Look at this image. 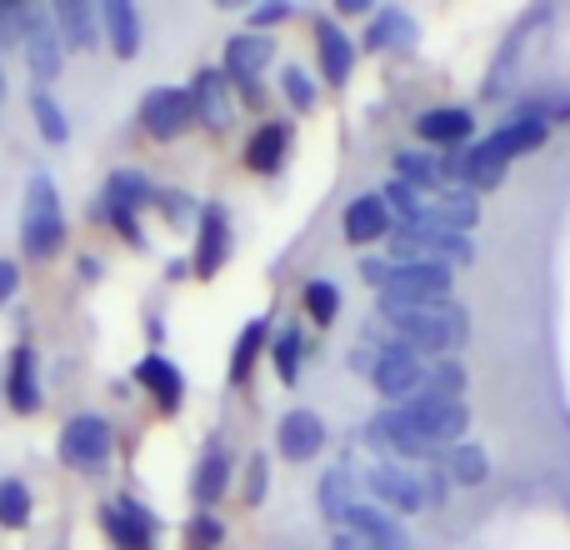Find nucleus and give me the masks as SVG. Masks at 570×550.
<instances>
[{"mask_svg":"<svg viewBox=\"0 0 570 550\" xmlns=\"http://www.w3.org/2000/svg\"><path fill=\"white\" fill-rule=\"evenodd\" d=\"M381 321L391 325V341L415 355H445L471 341V311L455 301L425 305V311H395V315H381Z\"/></svg>","mask_w":570,"mask_h":550,"instance_id":"1","label":"nucleus"},{"mask_svg":"<svg viewBox=\"0 0 570 550\" xmlns=\"http://www.w3.org/2000/svg\"><path fill=\"white\" fill-rule=\"evenodd\" d=\"M66 210H60V190L46 170L26 180V206H20V246H26L30 261H50L66 251Z\"/></svg>","mask_w":570,"mask_h":550,"instance_id":"2","label":"nucleus"},{"mask_svg":"<svg viewBox=\"0 0 570 550\" xmlns=\"http://www.w3.org/2000/svg\"><path fill=\"white\" fill-rule=\"evenodd\" d=\"M455 271L441 261H421V266H395L385 291L375 295V311L395 315V311H425V305H445L451 301Z\"/></svg>","mask_w":570,"mask_h":550,"instance_id":"3","label":"nucleus"},{"mask_svg":"<svg viewBox=\"0 0 570 550\" xmlns=\"http://www.w3.org/2000/svg\"><path fill=\"white\" fill-rule=\"evenodd\" d=\"M116 455V425L96 411H80L60 425V465L80 475H100Z\"/></svg>","mask_w":570,"mask_h":550,"instance_id":"4","label":"nucleus"},{"mask_svg":"<svg viewBox=\"0 0 570 550\" xmlns=\"http://www.w3.org/2000/svg\"><path fill=\"white\" fill-rule=\"evenodd\" d=\"M156 206V186H150L140 170H116L100 190V216L116 226V236H126L136 251H146V226H140V210Z\"/></svg>","mask_w":570,"mask_h":550,"instance_id":"5","label":"nucleus"},{"mask_svg":"<svg viewBox=\"0 0 570 550\" xmlns=\"http://www.w3.org/2000/svg\"><path fill=\"white\" fill-rule=\"evenodd\" d=\"M395 411H401L431 445H441V451L461 445L465 431H471V411H465V401H445V395H435V391L411 395V401H401Z\"/></svg>","mask_w":570,"mask_h":550,"instance_id":"6","label":"nucleus"},{"mask_svg":"<svg viewBox=\"0 0 570 550\" xmlns=\"http://www.w3.org/2000/svg\"><path fill=\"white\" fill-rule=\"evenodd\" d=\"M20 50H26V66H30V76H36V90L60 80V70H66V46H60V30H56V20H50V10L26 6V16H20Z\"/></svg>","mask_w":570,"mask_h":550,"instance_id":"7","label":"nucleus"},{"mask_svg":"<svg viewBox=\"0 0 570 550\" xmlns=\"http://www.w3.org/2000/svg\"><path fill=\"white\" fill-rule=\"evenodd\" d=\"M365 445H375V451H385V455H395L401 465H411V461H431V465H441V445H431L421 431H415L411 421H405L395 405H385V411H375L371 421H365Z\"/></svg>","mask_w":570,"mask_h":550,"instance_id":"8","label":"nucleus"},{"mask_svg":"<svg viewBox=\"0 0 570 550\" xmlns=\"http://www.w3.org/2000/svg\"><path fill=\"white\" fill-rule=\"evenodd\" d=\"M365 491L375 495V505L381 511H391L395 521L401 515H421L425 511V491H421V471H411V465L401 461H375L371 471L361 475Z\"/></svg>","mask_w":570,"mask_h":550,"instance_id":"9","label":"nucleus"},{"mask_svg":"<svg viewBox=\"0 0 570 550\" xmlns=\"http://www.w3.org/2000/svg\"><path fill=\"white\" fill-rule=\"evenodd\" d=\"M196 126V106H190V90L186 86H156L146 90V100H140V130H146L150 140H180L186 130Z\"/></svg>","mask_w":570,"mask_h":550,"instance_id":"10","label":"nucleus"},{"mask_svg":"<svg viewBox=\"0 0 570 550\" xmlns=\"http://www.w3.org/2000/svg\"><path fill=\"white\" fill-rule=\"evenodd\" d=\"M230 251H236V226H230V210L220 206V200H206L200 226H196V251H190V271H196V281L220 275V266L230 261Z\"/></svg>","mask_w":570,"mask_h":550,"instance_id":"11","label":"nucleus"},{"mask_svg":"<svg viewBox=\"0 0 570 550\" xmlns=\"http://www.w3.org/2000/svg\"><path fill=\"white\" fill-rule=\"evenodd\" d=\"M100 526H106L116 550H156V541H160V515L150 511V505H140L136 495H120L116 505H106Z\"/></svg>","mask_w":570,"mask_h":550,"instance_id":"12","label":"nucleus"},{"mask_svg":"<svg viewBox=\"0 0 570 550\" xmlns=\"http://www.w3.org/2000/svg\"><path fill=\"white\" fill-rule=\"evenodd\" d=\"M546 140H551V120H541V116H511L505 126H495L491 136H485L481 146H471V150L481 160H501V166H511V160L541 150Z\"/></svg>","mask_w":570,"mask_h":550,"instance_id":"13","label":"nucleus"},{"mask_svg":"<svg viewBox=\"0 0 570 550\" xmlns=\"http://www.w3.org/2000/svg\"><path fill=\"white\" fill-rule=\"evenodd\" d=\"M371 385L395 405L411 401V395L425 391V361L415 351H405V345H385L371 365Z\"/></svg>","mask_w":570,"mask_h":550,"instance_id":"14","label":"nucleus"},{"mask_svg":"<svg viewBox=\"0 0 570 550\" xmlns=\"http://www.w3.org/2000/svg\"><path fill=\"white\" fill-rule=\"evenodd\" d=\"M190 106H196V126H206V130H230L236 126V100H230V80H226V70H210V66H200L196 76H190Z\"/></svg>","mask_w":570,"mask_h":550,"instance_id":"15","label":"nucleus"},{"mask_svg":"<svg viewBox=\"0 0 570 550\" xmlns=\"http://www.w3.org/2000/svg\"><path fill=\"white\" fill-rule=\"evenodd\" d=\"M325 441H331V431H325V421L315 411H305V405H295V411L281 415L276 425V451L285 455L291 465H305L315 461V455L325 451Z\"/></svg>","mask_w":570,"mask_h":550,"instance_id":"16","label":"nucleus"},{"mask_svg":"<svg viewBox=\"0 0 570 550\" xmlns=\"http://www.w3.org/2000/svg\"><path fill=\"white\" fill-rule=\"evenodd\" d=\"M6 401L16 415H36L40 401H46V395H40V355L30 341H20L6 361Z\"/></svg>","mask_w":570,"mask_h":550,"instance_id":"17","label":"nucleus"},{"mask_svg":"<svg viewBox=\"0 0 570 550\" xmlns=\"http://www.w3.org/2000/svg\"><path fill=\"white\" fill-rule=\"evenodd\" d=\"M276 60V40L261 36V30H240V36L226 40V60H220V70H226L230 86H250V80H261V70Z\"/></svg>","mask_w":570,"mask_h":550,"instance_id":"18","label":"nucleus"},{"mask_svg":"<svg viewBox=\"0 0 570 550\" xmlns=\"http://www.w3.org/2000/svg\"><path fill=\"white\" fill-rule=\"evenodd\" d=\"M355 56H361V46H355V36H345L335 20H315V60H321V80L325 86L341 90L345 80H351L355 70Z\"/></svg>","mask_w":570,"mask_h":550,"instance_id":"19","label":"nucleus"},{"mask_svg":"<svg viewBox=\"0 0 570 550\" xmlns=\"http://www.w3.org/2000/svg\"><path fill=\"white\" fill-rule=\"evenodd\" d=\"M341 230H345V240H351L355 251L381 246V240L395 230V220H391V206H385V196H355L351 206H345V216H341Z\"/></svg>","mask_w":570,"mask_h":550,"instance_id":"20","label":"nucleus"},{"mask_svg":"<svg viewBox=\"0 0 570 550\" xmlns=\"http://www.w3.org/2000/svg\"><path fill=\"white\" fill-rule=\"evenodd\" d=\"M136 385H146L150 401H156L166 415H176L180 405H186V375H180V365L160 351H150L136 361Z\"/></svg>","mask_w":570,"mask_h":550,"instance_id":"21","label":"nucleus"},{"mask_svg":"<svg viewBox=\"0 0 570 550\" xmlns=\"http://www.w3.org/2000/svg\"><path fill=\"white\" fill-rule=\"evenodd\" d=\"M230 491V451H226V435H206V451L196 461V475H190V495H196L200 511L220 501Z\"/></svg>","mask_w":570,"mask_h":550,"instance_id":"22","label":"nucleus"},{"mask_svg":"<svg viewBox=\"0 0 570 550\" xmlns=\"http://www.w3.org/2000/svg\"><path fill=\"white\" fill-rule=\"evenodd\" d=\"M425 226L431 230H455V236H471L481 226V196L465 186H445L441 196L425 206Z\"/></svg>","mask_w":570,"mask_h":550,"instance_id":"23","label":"nucleus"},{"mask_svg":"<svg viewBox=\"0 0 570 550\" xmlns=\"http://www.w3.org/2000/svg\"><path fill=\"white\" fill-rule=\"evenodd\" d=\"M291 120H261L256 130H250L246 150H240V160H246V170H256V176H276L285 166V156H291Z\"/></svg>","mask_w":570,"mask_h":550,"instance_id":"24","label":"nucleus"},{"mask_svg":"<svg viewBox=\"0 0 570 550\" xmlns=\"http://www.w3.org/2000/svg\"><path fill=\"white\" fill-rule=\"evenodd\" d=\"M415 136L441 146V150H461L465 140L475 136V116L465 106H431L415 116Z\"/></svg>","mask_w":570,"mask_h":550,"instance_id":"25","label":"nucleus"},{"mask_svg":"<svg viewBox=\"0 0 570 550\" xmlns=\"http://www.w3.org/2000/svg\"><path fill=\"white\" fill-rule=\"evenodd\" d=\"M50 20H56L60 46L66 50H96L100 40H106L100 36V10L90 6V0H56Z\"/></svg>","mask_w":570,"mask_h":550,"instance_id":"26","label":"nucleus"},{"mask_svg":"<svg viewBox=\"0 0 570 550\" xmlns=\"http://www.w3.org/2000/svg\"><path fill=\"white\" fill-rule=\"evenodd\" d=\"M345 531H355L361 541L381 546V550H411V536H405V521H395L391 511H381V505H365L355 501L351 515H345Z\"/></svg>","mask_w":570,"mask_h":550,"instance_id":"27","label":"nucleus"},{"mask_svg":"<svg viewBox=\"0 0 570 550\" xmlns=\"http://www.w3.org/2000/svg\"><path fill=\"white\" fill-rule=\"evenodd\" d=\"M100 36L110 40V50H116L120 60H136L140 40H146V30H140V10L130 6V0H106V6H100Z\"/></svg>","mask_w":570,"mask_h":550,"instance_id":"28","label":"nucleus"},{"mask_svg":"<svg viewBox=\"0 0 570 550\" xmlns=\"http://www.w3.org/2000/svg\"><path fill=\"white\" fill-rule=\"evenodd\" d=\"M415 20L405 16V10H395V6H385V10H375L371 16V26H365V36L355 40V46L365 50V56H375V50H385V46H401V50H411L415 46Z\"/></svg>","mask_w":570,"mask_h":550,"instance_id":"29","label":"nucleus"},{"mask_svg":"<svg viewBox=\"0 0 570 550\" xmlns=\"http://www.w3.org/2000/svg\"><path fill=\"white\" fill-rule=\"evenodd\" d=\"M441 471L451 475L455 485H465V491H481V485L491 481V455H485V445L461 441V445H451V451L441 455Z\"/></svg>","mask_w":570,"mask_h":550,"instance_id":"30","label":"nucleus"},{"mask_svg":"<svg viewBox=\"0 0 570 550\" xmlns=\"http://www.w3.org/2000/svg\"><path fill=\"white\" fill-rule=\"evenodd\" d=\"M355 475L345 471V465H331V471L321 475V485H315V501H321V511H325V521L331 526H345V515H351V505L361 501L355 495Z\"/></svg>","mask_w":570,"mask_h":550,"instance_id":"31","label":"nucleus"},{"mask_svg":"<svg viewBox=\"0 0 570 550\" xmlns=\"http://www.w3.org/2000/svg\"><path fill=\"white\" fill-rule=\"evenodd\" d=\"M266 341H271V315H250L246 331L236 335V351H230V385H246L250 381V371H256Z\"/></svg>","mask_w":570,"mask_h":550,"instance_id":"32","label":"nucleus"},{"mask_svg":"<svg viewBox=\"0 0 570 550\" xmlns=\"http://www.w3.org/2000/svg\"><path fill=\"white\" fill-rule=\"evenodd\" d=\"M395 180H405L411 190H435L441 196V160L435 156H425V150H395Z\"/></svg>","mask_w":570,"mask_h":550,"instance_id":"33","label":"nucleus"},{"mask_svg":"<svg viewBox=\"0 0 570 550\" xmlns=\"http://www.w3.org/2000/svg\"><path fill=\"white\" fill-rule=\"evenodd\" d=\"M301 355H305V335L295 321H285L276 331V345H271V365H276L281 385H295L301 381Z\"/></svg>","mask_w":570,"mask_h":550,"instance_id":"34","label":"nucleus"},{"mask_svg":"<svg viewBox=\"0 0 570 550\" xmlns=\"http://www.w3.org/2000/svg\"><path fill=\"white\" fill-rule=\"evenodd\" d=\"M30 515H36L30 485L16 481V475H6V481H0V526H6V531H26Z\"/></svg>","mask_w":570,"mask_h":550,"instance_id":"35","label":"nucleus"},{"mask_svg":"<svg viewBox=\"0 0 570 550\" xmlns=\"http://www.w3.org/2000/svg\"><path fill=\"white\" fill-rule=\"evenodd\" d=\"M30 116H36V130L46 146H66L70 140V126H66V110L50 90H30Z\"/></svg>","mask_w":570,"mask_h":550,"instance_id":"36","label":"nucleus"},{"mask_svg":"<svg viewBox=\"0 0 570 550\" xmlns=\"http://www.w3.org/2000/svg\"><path fill=\"white\" fill-rule=\"evenodd\" d=\"M156 210L176 230H190V226H200V210H206V200L186 196V190H176V186H156Z\"/></svg>","mask_w":570,"mask_h":550,"instance_id":"37","label":"nucleus"},{"mask_svg":"<svg viewBox=\"0 0 570 550\" xmlns=\"http://www.w3.org/2000/svg\"><path fill=\"white\" fill-rule=\"evenodd\" d=\"M305 315H311L315 325H335V315H341V285H335L331 275L305 281Z\"/></svg>","mask_w":570,"mask_h":550,"instance_id":"38","label":"nucleus"},{"mask_svg":"<svg viewBox=\"0 0 570 550\" xmlns=\"http://www.w3.org/2000/svg\"><path fill=\"white\" fill-rule=\"evenodd\" d=\"M381 196H385V206L401 216V226H425V206H431V200H425L421 190H411L405 180H391Z\"/></svg>","mask_w":570,"mask_h":550,"instance_id":"39","label":"nucleus"},{"mask_svg":"<svg viewBox=\"0 0 570 550\" xmlns=\"http://www.w3.org/2000/svg\"><path fill=\"white\" fill-rule=\"evenodd\" d=\"M425 391H435V395H445V401H461L465 395V371H461V361H435V365H425Z\"/></svg>","mask_w":570,"mask_h":550,"instance_id":"40","label":"nucleus"},{"mask_svg":"<svg viewBox=\"0 0 570 550\" xmlns=\"http://www.w3.org/2000/svg\"><path fill=\"white\" fill-rule=\"evenodd\" d=\"M266 491H271V461L261 451H250L246 455V481H240V501L261 505V501H266Z\"/></svg>","mask_w":570,"mask_h":550,"instance_id":"41","label":"nucleus"},{"mask_svg":"<svg viewBox=\"0 0 570 550\" xmlns=\"http://www.w3.org/2000/svg\"><path fill=\"white\" fill-rule=\"evenodd\" d=\"M281 96L291 100V110H301V116H305V110L315 106V80L305 76L301 66H285L281 70Z\"/></svg>","mask_w":570,"mask_h":550,"instance_id":"42","label":"nucleus"},{"mask_svg":"<svg viewBox=\"0 0 570 550\" xmlns=\"http://www.w3.org/2000/svg\"><path fill=\"white\" fill-rule=\"evenodd\" d=\"M220 541H226V526H220L210 511H200L186 531V550H216Z\"/></svg>","mask_w":570,"mask_h":550,"instance_id":"43","label":"nucleus"},{"mask_svg":"<svg viewBox=\"0 0 570 550\" xmlns=\"http://www.w3.org/2000/svg\"><path fill=\"white\" fill-rule=\"evenodd\" d=\"M421 491H425V511H445V505H451V485H445V471H441V465L421 471Z\"/></svg>","mask_w":570,"mask_h":550,"instance_id":"44","label":"nucleus"},{"mask_svg":"<svg viewBox=\"0 0 570 550\" xmlns=\"http://www.w3.org/2000/svg\"><path fill=\"white\" fill-rule=\"evenodd\" d=\"M295 16V6H291V0H271V6H256V10H250V30H261V36H266V30L271 26H285V20H291Z\"/></svg>","mask_w":570,"mask_h":550,"instance_id":"45","label":"nucleus"},{"mask_svg":"<svg viewBox=\"0 0 570 550\" xmlns=\"http://www.w3.org/2000/svg\"><path fill=\"white\" fill-rule=\"evenodd\" d=\"M391 271H395V266H391V256H385V261H381V256H361V281L371 285L375 295L385 291V281H391Z\"/></svg>","mask_w":570,"mask_h":550,"instance_id":"46","label":"nucleus"},{"mask_svg":"<svg viewBox=\"0 0 570 550\" xmlns=\"http://www.w3.org/2000/svg\"><path fill=\"white\" fill-rule=\"evenodd\" d=\"M16 295H20V266H16V261L0 256V311H6V305L16 301Z\"/></svg>","mask_w":570,"mask_h":550,"instance_id":"47","label":"nucleus"},{"mask_svg":"<svg viewBox=\"0 0 570 550\" xmlns=\"http://www.w3.org/2000/svg\"><path fill=\"white\" fill-rule=\"evenodd\" d=\"M375 355H381V351H375V345H355V351H351V371L355 375H371V365H375Z\"/></svg>","mask_w":570,"mask_h":550,"instance_id":"48","label":"nucleus"},{"mask_svg":"<svg viewBox=\"0 0 570 550\" xmlns=\"http://www.w3.org/2000/svg\"><path fill=\"white\" fill-rule=\"evenodd\" d=\"M331 550H381V546L361 541V536H355V531H335V541H331Z\"/></svg>","mask_w":570,"mask_h":550,"instance_id":"49","label":"nucleus"},{"mask_svg":"<svg viewBox=\"0 0 570 550\" xmlns=\"http://www.w3.org/2000/svg\"><path fill=\"white\" fill-rule=\"evenodd\" d=\"M341 16H371V0H341Z\"/></svg>","mask_w":570,"mask_h":550,"instance_id":"50","label":"nucleus"},{"mask_svg":"<svg viewBox=\"0 0 570 550\" xmlns=\"http://www.w3.org/2000/svg\"><path fill=\"white\" fill-rule=\"evenodd\" d=\"M10 40V26H6V10H0V46H6Z\"/></svg>","mask_w":570,"mask_h":550,"instance_id":"51","label":"nucleus"}]
</instances>
